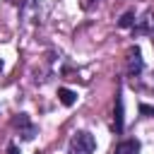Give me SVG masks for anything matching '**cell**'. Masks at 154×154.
<instances>
[{
  "label": "cell",
  "instance_id": "6da1fadb",
  "mask_svg": "<svg viewBox=\"0 0 154 154\" xmlns=\"http://www.w3.org/2000/svg\"><path fill=\"white\" fill-rule=\"evenodd\" d=\"M94 149H96V140H94L91 132L79 130V132L72 135V140H70V152L72 154H91Z\"/></svg>",
  "mask_w": 154,
  "mask_h": 154
},
{
  "label": "cell",
  "instance_id": "7a4b0ae2",
  "mask_svg": "<svg viewBox=\"0 0 154 154\" xmlns=\"http://www.w3.org/2000/svg\"><path fill=\"white\" fill-rule=\"evenodd\" d=\"M125 65H128V75L130 77H140L142 70H144V60H142V51L137 46H132L128 51V58H125Z\"/></svg>",
  "mask_w": 154,
  "mask_h": 154
},
{
  "label": "cell",
  "instance_id": "3957f363",
  "mask_svg": "<svg viewBox=\"0 0 154 154\" xmlns=\"http://www.w3.org/2000/svg\"><path fill=\"white\" fill-rule=\"evenodd\" d=\"M12 125L19 130L22 140H34V137H36V132H38V130H36V125L31 123V118H29L26 113H19V116L12 120Z\"/></svg>",
  "mask_w": 154,
  "mask_h": 154
},
{
  "label": "cell",
  "instance_id": "277c9868",
  "mask_svg": "<svg viewBox=\"0 0 154 154\" xmlns=\"http://www.w3.org/2000/svg\"><path fill=\"white\" fill-rule=\"evenodd\" d=\"M132 34L135 36H154V14L152 12H147L142 19H137L135 24H132Z\"/></svg>",
  "mask_w": 154,
  "mask_h": 154
},
{
  "label": "cell",
  "instance_id": "5b68a950",
  "mask_svg": "<svg viewBox=\"0 0 154 154\" xmlns=\"http://www.w3.org/2000/svg\"><path fill=\"white\" fill-rule=\"evenodd\" d=\"M123 113H125V111H123V91L118 89V91H116V108H113V128H116V132L123 130V120H125Z\"/></svg>",
  "mask_w": 154,
  "mask_h": 154
},
{
  "label": "cell",
  "instance_id": "8992f818",
  "mask_svg": "<svg viewBox=\"0 0 154 154\" xmlns=\"http://www.w3.org/2000/svg\"><path fill=\"white\" fill-rule=\"evenodd\" d=\"M111 154H140V142L137 140H123L116 144V149Z\"/></svg>",
  "mask_w": 154,
  "mask_h": 154
},
{
  "label": "cell",
  "instance_id": "52a82bcc",
  "mask_svg": "<svg viewBox=\"0 0 154 154\" xmlns=\"http://www.w3.org/2000/svg\"><path fill=\"white\" fill-rule=\"evenodd\" d=\"M38 0H24L22 2V17L24 19H36L38 17Z\"/></svg>",
  "mask_w": 154,
  "mask_h": 154
},
{
  "label": "cell",
  "instance_id": "ba28073f",
  "mask_svg": "<svg viewBox=\"0 0 154 154\" xmlns=\"http://www.w3.org/2000/svg\"><path fill=\"white\" fill-rule=\"evenodd\" d=\"M58 101H60L63 106H75L77 94H75L72 89H67V87H60V89H58Z\"/></svg>",
  "mask_w": 154,
  "mask_h": 154
},
{
  "label": "cell",
  "instance_id": "9c48e42d",
  "mask_svg": "<svg viewBox=\"0 0 154 154\" xmlns=\"http://www.w3.org/2000/svg\"><path fill=\"white\" fill-rule=\"evenodd\" d=\"M135 22H137L135 12H132V10H128V12L118 19V26H120V29H132V24H135Z\"/></svg>",
  "mask_w": 154,
  "mask_h": 154
},
{
  "label": "cell",
  "instance_id": "30bf717a",
  "mask_svg": "<svg viewBox=\"0 0 154 154\" xmlns=\"http://www.w3.org/2000/svg\"><path fill=\"white\" fill-rule=\"evenodd\" d=\"M140 116H144V118H154V106H149V103H140Z\"/></svg>",
  "mask_w": 154,
  "mask_h": 154
},
{
  "label": "cell",
  "instance_id": "8fae6325",
  "mask_svg": "<svg viewBox=\"0 0 154 154\" xmlns=\"http://www.w3.org/2000/svg\"><path fill=\"white\" fill-rule=\"evenodd\" d=\"M7 154H19V147H17V144H10V147H7Z\"/></svg>",
  "mask_w": 154,
  "mask_h": 154
},
{
  "label": "cell",
  "instance_id": "7c38bea8",
  "mask_svg": "<svg viewBox=\"0 0 154 154\" xmlns=\"http://www.w3.org/2000/svg\"><path fill=\"white\" fill-rule=\"evenodd\" d=\"M94 2H99V0H84V2H82V7H84V10H89Z\"/></svg>",
  "mask_w": 154,
  "mask_h": 154
},
{
  "label": "cell",
  "instance_id": "4fadbf2b",
  "mask_svg": "<svg viewBox=\"0 0 154 154\" xmlns=\"http://www.w3.org/2000/svg\"><path fill=\"white\" fill-rule=\"evenodd\" d=\"M2 67H5V63H2V60H0V72H2Z\"/></svg>",
  "mask_w": 154,
  "mask_h": 154
},
{
  "label": "cell",
  "instance_id": "5bb4252c",
  "mask_svg": "<svg viewBox=\"0 0 154 154\" xmlns=\"http://www.w3.org/2000/svg\"><path fill=\"white\" fill-rule=\"evenodd\" d=\"M152 82H154V75H152Z\"/></svg>",
  "mask_w": 154,
  "mask_h": 154
}]
</instances>
